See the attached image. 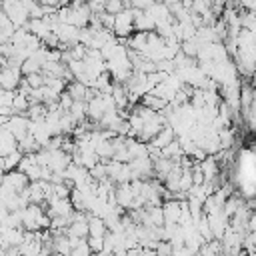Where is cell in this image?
I'll return each mask as SVG.
<instances>
[{"instance_id": "obj_8", "label": "cell", "mask_w": 256, "mask_h": 256, "mask_svg": "<svg viewBox=\"0 0 256 256\" xmlns=\"http://www.w3.org/2000/svg\"><path fill=\"white\" fill-rule=\"evenodd\" d=\"M134 202H136V192H134V188H132V184L128 182V184H120L118 188H116V204L124 210H132V206H134Z\"/></svg>"}, {"instance_id": "obj_17", "label": "cell", "mask_w": 256, "mask_h": 256, "mask_svg": "<svg viewBox=\"0 0 256 256\" xmlns=\"http://www.w3.org/2000/svg\"><path fill=\"white\" fill-rule=\"evenodd\" d=\"M128 8V4H124V2H118V0H110V2H106V12L108 14H112V16H118L120 12H124Z\"/></svg>"}, {"instance_id": "obj_9", "label": "cell", "mask_w": 256, "mask_h": 256, "mask_svg": "<svg viewBox=\"0 0 256 256\" xmlns=\"http://www.w3.org/2000/svg\"><path fill=\"white\" fill-rule=\"evenodd\" d=\"M174 140H178V136H176L174 128H172L170 124H166V126L162 128V132H160V134H158V136H156L148 146H150V148H154V150H160V152H162V150H164L166 146H170Z\"/></svg>"}, {"instance_id": "obj_14", "label": "cell", "mask_w": 256, "mask_h": 256, "mask_svg": "<svg viewBox=\"0 0 256 256\" xmlns=\"http://www.w3.org/2000/svg\"><path fill=\"white\" fill-rule=\"evenodd\" d=\"M142 106H144V108H148V110H154V112H158V114H160V112H162V110L168 106V102H166V100H162L160 96H156V94H152V92H150V94H146V96L142 98Z\"/></svg>"}, {"instance_id": "obj_1", "label": "cell", "mask_w": 256, "mask_h": 256, "mask_svg": "<svg viewBox=\"0 0 256 256\" xmlns=\"http://www.w3.org/2000/svg\"><path fill=\"white\" fill-rule=\"evenodd\" d=\"M22 226L26 232H44L46 228L50 230L52 218L40 204H30L28 208L22 210Z\"/></svg>"}, {"instance_id": "obj_16", "label": "cell", "mask_w": 256, "mask_h": 256, "mask_svg": "<svg viewBox=\"0 0 256 256\" xmlns=\"http://www.w3.org/2000/svg\"><path fill=\"white\" fill-rule=\"evenodd\" d=\"M218 134H220V146H222V152L230 150V148L234 146V140H236L234 130H232V128H224V130L218 132Z\"/></svg>"}, {"instance_id": "obj_18", "label": "cell", "mask_w": 256, "mask_h": 256, "mask_svg": "<svg viewBox=\"0 0 256 256\" xmlns=\"http://www.w3.org/2000/svg\"><path fill=\"white\" fill-rule=\"evenodd\" d=\"M248 232H254L256 234V212L252 214V218H250V224H248Z\"/></svg>"}, {"instance_id": "obj_13", "label": "cell", "mask_w": 256, "mask_h": 256, "mask_svg": "<svg viewBox=\"0 0 256 256\" xmlns=\"http://www.w3.org/2000/svg\"><path fill=\"white\" fill-rule=\"evenodd\" d=\"M88 228H90V238H106L108 234V226L102 218L98 216H90L88 218Z\"/></svg>"}, {"instance_id": "obj_7", "label": "cell", "mask_w": 256, "mask_h": 256, "mask_svg": "<svg viewBox=\"0 0 256 256\" xmlns=\"http://www.w3.org/2000/svg\"><path fill=\"white\" fill-rule=\"evenodd\" d=\"M2 128H8V130L16 136V140L22 142V140L30 134V118H28V116H22V114H16V116H12V118L8 120V124L2 126Z\"/></svg>"}, {"instance_id": "obj_15", "label": "cell", "mask_w": 256, "mask_h": 256, "mask_svg": "<svg viewBox=\"0 0 256 256\" xmlns=\"http://www.w3.org/2000/svg\"><path fill=\"white\" fill-rule=\"evenodd\" d=\"M22 158H24V154H22L20 150H16V152H12L10 156L2 158V160H0V166H2L4 174H6V172H12V170H16V166H20Z\"/></svg>"}, {"instance_id": "obj_5", "label": "cell", "mask_w": 256, "mask_h": 256, "mask_svg": "<svg viewBox=\"0 0 256 256\" xmlns=\"http://www.w3.org/2000/svg\"><path fill=\"white\" fill-rule=\"evenodd\" d=\"M108 178L120 186V184H128L132 182V170H130V164H122V162H116V160H110L108 162Z\"/></svg>"}, {"instance_id": "obj_2", "label": "cell", "mask_w": 256, "mask_h": 256, "mask_svg": "<svg viewBox=\"0 0 256 256\" xmlns=\"http://www.w3.org/2000/svg\"><path fill=\"white\" fill-rule=\"evenodd\" d=\"M2 12L14 22L16 28H26V24L30 22L24 0H6V2H2Z\"/></svg>"}, {"instance_id": "obj_11", "label": "cell", "mask_w": 256, "mask_h": 256, "mask_svg": "<svg viewBox=\"0 0 256 256\" xmlns=\"http://www.w3.org/2000/svg\"><path fill=\"white\" fill-rule=\"evenodd\" d=\"M164 210V220L166 224H178L180 222V214H182V200H166L162 204Z\"/></svg>"}, {"instance_id": "obj_10", "label": "cell", "mask_w": 256, "mask_h": 256, "mask_svg": "<svg viewBox=\"0 0 256 256\" xmlns=\"http://www.w3.org/2000/svg\"><path fill=\"white\" fill-rule=\"evenodd\" d=\"M16 150H18V140H16V136H14L8 128H0V154H2V158L10 156V154L16 152Z\"/></svg>"}, {"instance_id": "obj_19", "label": "cell", "mask_w": 256, "mask_h": 256, "mask_svg": "<svg viewBox=\"0 0 256 256\" xmlns=\"http://www.w3.org/2000/svg\"><path fill=\"white\" fill-rule=\"evenodd\" d=\"M246 256H256V254H246Z\"/></svg>"}, {"instance_id": "obj_6", "label": "cell", "mask_w": 256, "mask_h": 256, "mask_svg": "<svg viewBox=\"0 0 256 256\" xmlns=\"http://www.w3.org/2000/svg\"><path fill=\"white\" fill-rule=\"evenodd\" d=\"M2 186H6V188H10L12 192L20 194V192H24V190L30 186V178H28L24 172H20V170H12V172H6V174H4Z\"/></svg>"}, {"instance_id": "obj_3", "label": "cell", "mask_w": 256, "mask_h": 256, "mask_svg": "<svg viewBox=\"0 0 256 256\" xmlns=\"http://www.w3.org/2000/svg\"><path fill=\"white\" fill-rule=\"evenodd\" d=\"M134 18H136V10L132 8V4H128V8L116 16L114 34L118 38H130L132 36V30H136L134 28Z\"/></svg>"}, {"instance_id": "obj_12", "label": "cell", "mask_w": 256, "mask_h": 256, "mask_svg": "<svg viewBox=\"0 0 256 256\" xmlns=\"http://www.w3.org/2000/svg\"><path fill=\"white\" fill-rule=\"evenodd\" d=\"M26 30H28L30 34H34L36 38L44 40L48 34H52V24H50L46 18H40V20H30V22L26 24Z\"/></svg>"}, {"instance_id": "obj_4", "label": "cell", "mask_w": 256, "mask_h": 256, "mask_svg": "<svg viewBox=\"0 0 256 256\" xmlns=\"http://www.w3.org/2000/svg\"><path fill=\"white\" fill-rule=\"evenodd\" d=\"M22 70L20 66H6L0 72V86L2 90H10V92H18L20 84H22Z\"/></svg>"}]
</instances>
